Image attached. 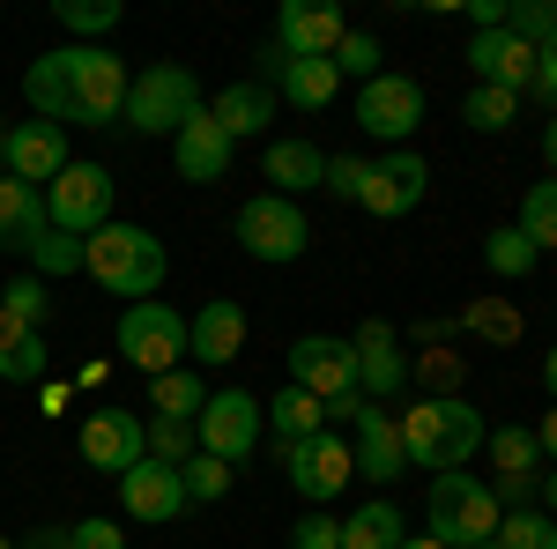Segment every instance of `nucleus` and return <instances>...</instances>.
Listing matches in <instances>:
<instances>
[{
    "mask_svg": "<svg viewBox=\"0 0 557 549\" xmlns=\"http://www.w3.org/2000/svg\"><path fill=\"white\" fill-rule=\"evenodd\" d=\"M394 431H401V461L431 467V475H461L491 438V423L475 416V401H461V394H438V401L417 394V409L394 416Z\"/></svg>",
    "mask_w": 557,
    "mask_h": 549,
    "instance_id": "f257e3e1",
    "label": "nucleus"
},
{
    "mask_svg": "<svg viewBox=\"0 0 557 549\" xmlns=\"http://www.w3.org/2000/svg\"><path fill=\"white\" fill-rule=\"evenodd\" d=\"M83 267H89V283L97 290H112V297H157V283H164V246L141 230V223H104L97 238H83Z\"/></svg>",
    "mask_w": 557,
    "mask_h": 549,
    "instance_id": "f03ea898",
    "label": "nucleus"
},
{
    "mask_svg": "<svg viewBox=\"0 0 557 549\" xmlns=\"http://www.w3.org/2000/svg\"><path fill=\"white\" fill-rule=\"evenodd\" d=\"M67 67V127H120L127 120V67L104 45H60Z\"/></svg>",
    "mask_w": 557,
    "mask_h": 549,
    "instance_id": "7ed1b4c3",
    "label": "nucleus"
},
{
    "mask_svg": "<svg viewBox=\"0 0 557 549\" xmlns=\"http://www.w3.org/2000/svg\"><path fill=\"white\" fill-rule=\"evenodd\" d=\"M498 520H506V506L491 498V483H475V475H438V483H431L424 535H438L446 549L491 542V535H498Z\"/></svg>",
    "mask_w": 557,
    "mask_h": 549,
    "instance_id": "20e7f679",
    "label": "nucleus"
},
{
    "mask_svg": "<svg viewBox=\"0 0 557 549\" xmlns=\"http://www.w3.org/2000/svg\"><path fill=\"white\" fill-rule=\"evenodd\" d=\"M201 104H209V97H201V83H194V67L157 60V67H141V75L127 83V127L134 134H178Z\"/></svg>",
    "mask_w": 557,
    "mask_h": 549,
    "instance_id": "39448f33",
    "label": "nucleus"
},
{
    "mask_svg": "<svg viewBox=\"0 0 557 549\" xmlns=\"http://www.w3.org/2000/svg\"><path fill=\"white\" fill-rule=\"evenodd\" d=\"M238 246L260 260V267H290V260L312 246V223H305L298 201H283V194H253L246 209H238Z\"/></svg>",
    "mask_w": 557,
    "mask_h": 549,
    "instance_id": "423d86ee",
    "label": "nucleus"
},
{
    "mask_svg": "<svg viewBox=\"0 0 557 549\" xmlns=\"http://www.w3.org/2000/svg\"><path fill=\"white\" fill-rule=\"evenodd\" d=\"M120 357H127L134 372H149V379L178 372V357H186V320H178L164 297L127 304V312H120Z\"/></svg>",
    "mask_w": 557,
    "mask_h": 549,
    "instance_id": "0eeeda50",
    "label": "nucleus"
},
{
    "mask_svg": "<svg viewBox=\"0 0 557 549\" xmlns=\"http://www.w3.org/2000/svg\"><path fill=\"white\" fill-rule=\"evenodd\" d=\"M45 223L67 238H97L112 223V171L104 164H67L45 186Z\"/></svg>",
    "mask_w": 557,
    "mask_h": 549,
    "instance_id": "6e6552de",
    "label": "nucleus"
},
{
    "mask_svg": "<svg viewBox=\"0 0 557 549\" xmlns=\"http://www.w3.org/2000/svg\"><path fill=\"white\" fill-rule=\"evenodd\" d=\"M260 431H268V409H260L246 386H223V394H209V409L194 416V446L238 467L260 446Z\"/></svg>",
    "mask_w": 557,
    "mask_h": 549,
    "instance_id": "1a4fd4ad",
    "label": "nucleus"
},
{
    "mask_svg": "<svg viewBox=\"0 0 557 549\" xmlns=\"http://www.w3.org/2000/svg\"><path fill=\"white\" fill-rule=\"evenodd\" d=\"M283 475H290V490H298L305 506H327V498L349 490L357 453H349V438H335V431H312L298 446H283Z\"/></svg>",
    "mask_w": 557,
    "mask_h": 549,
    "instance_id": "9d476101",
    "label": "nucleus"
},
{
    "mask_svg": "<svg viewBox=\"0 0 557 549\" xmlns=\"http://www.w3.org/2000/svg\"><path fill=\"white\" fill-rule=\"evenodd\" d=\"M357 127L372 134V141H409V134L424 127V83L380 67L372 83L357 89Z\"/></svg>",
    "mask_w": 557,
    "mask_h": 549,
    "instance_id": "9b49d317",
    "label": "nucleus"
},
{
    "mask_svg": "<svg viewBox=\"0 0 557 549\" xmlns=\"http://www.w3.org/2000/svg\"><path fill=\"white\" fill-rule=\"evenodd\" d=\"M290 386L312 394L320 409L343 401V394H357V349H349L343 335H298L290 341Z\"/></svg>",
    "mask_w": 557,
    "mask_h": 549,
    "instance_id": "f8f14e48",
    "label": "nucleus"
},
{
    "mask_svg": "<svg viewBox=\"0 0 557 549\" xmlns=\"http://www.w3.org/2000/svg\"><path fill=\"white\" fill-rule=\"evenodd\" d=\"M83 461L97 467V475H127L134 461H149V416H127V409H97V416H83Z\"/></svg>",
    "mask_w": 557,
    "mask_h": 549,
    "instance_id": "ddd939ff",
    "label": "nucleus"
},
{
    "mask_svg": "<svg viewBox=\"0 0 557 549\" xmlns=\"http://www.w3.org/2000/svg\"><path fill=\"white\" fill-rule=\"evenodd\" d=\"M260 75L275 83V104H298V112H320V104H335V89H343L335 60H290V52H283L275 38L260 45Z\"/></svg>",
    "mask_w": 557,
    "mask_h": 549,
    "instance_id": "4468645a",
    "label": "nucleus"
},
{
    "mask_svg": "<svg viewBox=\"0 0 557 549\" xmlns=\"http://www.w3.org/2000/svg\"><path fill=\"white\" fill-rule=\"evenodd\" d=\"M431 171L417 149H394V157H380V164H364V194H357V209L364 215H409L417 201H424Z\"/></svg>",
    "mask_w": 557,
    "mask_h": 549,
    "instance_id": "2eb2a0df",
    "label": "nucleus"
},
{
    "mask_svg": "<svg viewBox=\"0 0 557 549\" xmlns=\"http://www.w3.org/2000/svg\"><path fill=\"white\" fill-rule=\"evenodd\" d=\"M349 349H357V394L386 409V401H394V394L409 386V357H401L394 327H386V320H364V327L349 335Z\"/></svg>",
    "mask_w": 557,
    "mask_h": 549,
    "instance_id": "dca6fc26",
    "label": "nucleus"
},
{
    "mask_svg": "<svg viewBox=\"0 0 557 549\" xmlns=\"http://www.w3.org/2000/svg\"><path fill=\"white\" fill-rule=\"evenodd\" d=\"M343 38H349V23H343L335 0H290V8L275 15V45H283L290 60H335Z\"/></svg>",
    "mask_w": 557,
    "mask_h": 549,
    "instance_id": "f3484780",
    "label": "nucleus"
},
{
    "mask_svg": "<svg viewBox=\"0 0 557 549\" xmlns=\"http://www.w3.org/2000/svg\"><path fill=\"white\" fill-rule=\"evenodd\" d=\"M469 67H475V83L535 97V45L513 38V30H475L469 38Z\"/></svg>",
    "mask_w": 557,
    "mask_h": 549,
    "instance_id": "a211bd4d",
    "label": "nucleus"
},
{
    "mask_svg": "<svg viewBox=\"0 0 557 549\" xmlns=\"http://www.w3.org/2000/svg\"><path fill=\"white\" fill-rule=\"evenodd\" d=\"M75 164L67 157V127H52V120H23V127H8V178H23V186H52L60 171Z\"/></svg>",
    "mask_w": 557,
    "mask_h": 549,
    "instance_id": "6ab92c4d",
    "label": "nucleus"
},
{
    "mask_svg": "<svg viewBox=\"0 0 557 549\" xmlns=\"http://www.w3.org/2000/svg\"><path fill=\"white\" fill-rule=\"evenodd\" d=\"M120 506H127V520H141V527H164V520L186 512V483H178L172 461H134L127 475H120Z\"/></svg>",
    "mask_w": 557,
    "mask_h": 549,
    "instance_id": "aec40b11",
    "label": "nucleus"
},
{
    "mask_svg": "<svg viewBox=\"0 0 557 549\" xmlns=\"http://www.w3.org/2000/svg\"><path fill=\"white\" fill-rule=\"evenodd\" d=\"M238 349H246V304L209 297V304L186 320V357H194V364H238Z\"/></svg>",
    "mask_w": 557,
    "mask_h": 549,
    "instance_id": "412c9836",
    "label": "nucleus"
},
{
    "mask_svg": "<svg viewBox=\"0 0 557 549\" xmlns=\"http://www.w3.org/2000/svg\"><path fill=\"white\" fill-rule=\"evenodd\" d=\"M172 149H178V178H186V186H209V178H223V171H231V157H238V141H231V134L209 120V104H201V112H194V120L172 134Z\"/></svg>",
    "mask_w": 557,
    "mask_h": 549,
    "instance_id": "4be33fe9",
    "label": "nucleus"
},
{
    "mask_svg": "<svg viewBox=\"0 0 557 549\" xmlns=\"http://www.w3.org/2000/svg\"><path fill=\"white\" fill-rule=\"evenodd\" d=\"M260 178H268V194L298 201V194H312V186L327 178V157H320L305 134H290V141H268V157H260Z\"/></svg>",
    "mask_w": 557,
    "mask_h": 549,
    "instance_id": "5701e85b",
    "label": "nucleus"
},
{
    "mask_svg": "<svg viewBox=\"0 0 557 549\" xmlns=\"http://www.w3.org/2000/svg\"><path fill=\"white\" fill-rule=\"evenodd\" d=\"M209 120L231 134V141L268 134V120H275V89H268V83H231V89H215V97H209Z\"/></svg>",
    "mask_w": 557,
    "mask_h": 549,
    "instance_id": "b1692460",
    "label": "nucleus"
},
{
    "mask_svg": "<svg viewBox=\"0 0 557 549\" xmlns=\"http://www.w3.org/2000/svg\"><path fill=\"white\" fill-rule=\"evenodd\" d=\"M45 238V194L23 178H0V253H30Z\"/></svg>",
    "mask_w": 557,
    "mask_h": 549,
    "instance_id": "393cba45",
    "label": "nucleus"
},
{
    "mask_svg": "<svg viewBox=\"0 0 557 549\" xmlns=\"http://www.w3.org/2000/svg\"><path fill=\"white\" fill-rule=\"evenodd\" d=\"M45 357H52V349H45L38 327H23V320L0 312V379H8V386H38L45 379Z\"/></svg>",
    "mask_w": 557,
    "mask_h": 549,
    "instance_id": "a878e982",
    "label": "nucleus"
},
{
    "mask_svg": "<svg viewBox=\"0 0 557 549\" xmlns=\"http://www.w3.org/2000/svg\"><path fill=\"white\" fill-rule=\"evenodd\" d=\"M401 535H409V520H401L394 498H372V506H357L343 520V549H394Z\"/></svg>",
    "mask_w": 557,
    "mask_h": 549,
    "instance_id": "bb28decb",
    "label": "nucleus"
},
{
    "mask_svg": "<svg viewBox=\"0 0 557 549\" xmlns=\"http://www.w3.org/2000/svg\"><path fill=\"white\" fill-rule=\"evenodd\" d=\"M23 97H30L38 120L67 127V67H60V52H38V60L23 67Z\"/></svg>",
    "mask_w": 557,
    "mask_h": 549,
    "instance_id": "cd10ccee",
    "label": "nucleus"
},
{
    "mask_svg": "<svg viewBox=\"0 0 557 549\" xmlns=\"http://www.w3.org/2000/svg\"><path fill=\"white\" fill-rule=\"evenodd\" d=\"M268 409V431L283 438V446H298V438H312V431H327V409L312 401V394H298V386H283L275 401H260Z\"/></svg>",
    "mask_w": 557,
    "mask_h": 549,
    "instance_id": "c85d7f7f",
    "label": "nucleus"
},
{
    "mask_svg": "<svg viewBox=\"0 0 557 549\" xmlns=\"http://www.w3.org/2000/svg\"><path fill=\"white\" fill-rule=\"evenodd\" d=\"M513 230L535 246V253H550V246H557V178H535V186L520 194V223H513Z\"/></svg>",
    "mask_w": 557,
    "mask_h": 549,
    "instance_id": "c756f323",
    "label": "nucleus"
},
{
    "mask_svg": "<svg viewBox=\"0 0 557 549\" xmlns=\"http://www.w3.org/2000/svg\"><path fill=\"white\" fill-rule=\"evenodd\" d=\"M483 453H491L498 475H535V461H543V446H535V431H528V423H498V431L483 438Z\"/></svg>",
    "mask_w": 557,
    "mask_h": 549,
    "instance_id": "7c9ffc66",
    "label": "nucleus"
},
{
    "mask_svg": "<svg viewBox=\"0 0 557 549\" xmlns=\"http://www.w3.org/2000/svg\"><path fill=\"white\" fill-rule=\"evenodd\" d=\"M535 246H528V238H520L513 223H498V230H491V238H483V267H491V275H498V283H520V275H535Z\"/></svg>",
    "mask_w": 557,
    "mask_h": 549,
    "instance_id": "2f4dec72",
    "label": "nucleus"
},
{
    "mask_svg": "<svg viewBox=\"0 0 557 549\" xmlns=\"http://www.w3.org/2000/svg\"><path fill=\"white\" fill-rule=\"evenodd\" d=\"M461 120H469L475 134H506L520 120V97L513 89H491V83H469V97H461Z\"/></svg>",
    "mask_w": 557,
    "mask_h": 549,
    "instance_id": "473e14b6",
    "label": "nucleus"
},
{
    "mask_svg": "<svg viewBox=\"0 0 557 549\" xmlns=\"http://www.w3.org/2000/svg\"><path fill=\"white\" fill-rule=\"evenodd\" d=\"M149 401H157V416L194 423L201 409H209V386L194 379V372H164V379H149Z\"/></svg>",
    "mask_w": 557,
    "mask_h": 549,
    "instance_id": "72a5a7b5",
    "label": "nucleus"
},
{
    "mask_svg": "<svg viewBox=\"0 0 557 549\" xmlns=\"http://www.w3.org/2000/svg\"><path fill=\"white\" fill-rule=\"evenodd\" d=\"M231 475H238L231 461H215V453H194V461L178 467V483H186V506H223V498H231Z\"/></svg>",
    "mask_w": 557,
    "mask_h": 549,
    "instance_id": "f704fd0d",
    "label": "nucleus"
},
{
    "mask_svg": "<svg viewBox=\"0 0 557 549\" xmlns=\"http://www.w3.org/2000/svg\"><path fill=\"white\" fill-rule=\"evenodd\" d=\"M491 542H498V549H557V520H550V512H535V506H528V512H506Z\"/></svg>",
    "mask_w": 557,
    "mask_h": 549,
    "instance_id": "c9c22d12",
    "label": "nucleus"
},
{
    "mask_svg": "<svg viewBox=\"0 0 557 549\" xmlns=\"http://www.w3.org/2000/svg\"><path fill=\"white\" fill-rule=\"evenodd\" d=\"M30 267H38V283L75 275V267H83V238H67V230H52V223H45V238L30 246Z\"/></svg>",
    "mask_w": 557,
    "mask_h": 549,
    "instance_id": "e433bc0d",
    "label": "nucleus"
},
{
    "mask_svg": "<svg viewBox=\"0 0 557 549\" xmlns=\"http://www.w3.org/2000/svg\"><path fill=\"white\" fill-rule=\"evenodd\" d=\"M194 453H201V446H194V423H178V416H149V461L186 467Z\"/></svg>",
    "mask_w": 557,
    "mask_h": 549,
    "instance_id": "4c0bfd02",
    "label": "nucleus"
},
{
    "mask_svg": "<svg viewBox=\"0 0 557 549\" xmlns=\"http://www.w3.org/2000/svg\"><path fill=\"white\" fill-rule=\"evenodd\" d=\"M506 30L528 45H550L557 38V0H506Z\"/></svg>",
    "mask_w": 557,
    "mask_h": 549,
    "instance_id": "58836bf2",
    "label": "nucleus"
},
{
    "mask_svg": "<svg viewBox=\"0 0 557 549\" xmlns=\"http://www.w3.org/2000/svg\"><path fill=\"white\" fill-rule=\"evenodd\" d=\"M0 312H8V320H23V327H38L45 312H52V297H45L38 275H15V283L0 290Z\"/></svg>",
    "mask_w": 557,
    "mask_h": 549,
    "instance_id": "ea45409f",
    "label": "nucleus"
},
{
    "mask_svg": "<svg viewBox=\"0 0 557 549\" xmlns=\"http://www.w3.org/2000/svg\"><path fill=\"white\" fill-rule=\"evenodd\" d=\"M112 23H120V0H60V30H75V38H97Z\"/></svg>",
    "mask_w": 557,
    "mask_h": 549,
    "instance_id": "a19ab883",
    "label": "nucleus"
},
{
    "mask_svg": "<svg viewBox=\"0 0 557 549\" xmlns=\"http://www.w3.org/2000/svg\"><path fill=\"white\" fill-rule=\"evenodd\" d=\"M335 75H357V83H372V75H380V38H372V30H349V38L335 45Z\"/></svg>",
    "mask_w": 557,
    "mask_h": 549,
    "instance_id": "79ce46f5",
    "label": "nucleus"
},
{
    "mask_svg": "<svg viewBox=\"0 0 557 549\" xmlns=\"http://www.w3.org/2000/svg\"><path fill=\"white\" fill-rule=\"evenodd\" d=\"M409 379L424 386V401H438V394H454V386H461V357L431 349V357H417V364H409Z\"/></svg>",
    "mask_w": 557,
    "mask_h": 549,
    "instance_id": "37998d69",
    "label": "nucleus"
},
{
    "mask_svg": "<svg viewBox=\"0 0 557 549\" xmlns=\"http://www.w3.org/2000/svg\"><path fill=\"white\" fill-rule=\"evenodd\" d=\"M290 549H343V520H327V512H305L298 527H290Z\"/></svg>",
    "mask_w": 557,
    "mask_h": 549,
    "instance_id": "c03bdc74",
    "label": "nucleus"
},
{
    "mask_svg": "<svg viewBox=\"0 0 557 549\" xmlns=\"http://www.w3.org/2000/svg\"><path fill=\"white\" fill-rule=\"evenodd\" d=\"M335 201H357L364 194V157H327V178H320Z\"/></svg>",
    "mask_w": 557,
    "mask_h": 549,
    "instance_id": "a18cd8bd",
    "label": "nucleus"
},
{
    "mask_svg": "<svg viewBox=\"0 0 557 549\" xmlns=\"http://www.w3.org/2000/svg\"><path fill=\"white\" fill-rule=\"evenodd\" d=\"M67 549H127V535H120V520H75Z\"/></svg>",
    "mask_w": 557,
    "mask_h": 549,
    "instance_id": "49530a36",
    "label": "nucleus"
},
{
    "mask_svg": "<svg viewBox=\"0 0 557 549\" xmlns=\"http://www.w3.org/2000/svg\"><path fill=\"white\" fill-rule=\"evenodd\" d=\"M469 327H475L483 341H513V335H520V320L506 312V304H469Z\"/></svg>",
    "mask_w": 557,
    "mask_h": 549,
    "instance_id": "de8ad7c7",
    "label": "nucleus"
},
{
    "mask_svg": "<svg viewBox=\"0 0 557 549\" xmlns=\"http://www.w3.org/2000/svg\"><path fill=\"white\" fill-rule=\"evenodd\" d=\"M38 401H45V416H67V401H75V386H67V379H60V386L45 379V386H38Z\"/></svg>",
    "mask_w": 557,
    "mask_h": 549,
    "instance_id": "09e8293b",
    "label": "nucleus"
},
{
    "mask_svg": "<svg viewBox=\"0 0 557 549\" xmlns=\"http://www.w3.org/2000/svg\"><path fill=\"white\" fill-rule=\"evenodd\" d=\"M15 549H67V527H30Z\"/></svg>",
    "mask_w": 557,
    "mask_h": 549,
    "instance_id": "8fccbe9b",
    "label": "nucleus"
},
{
    "mask_svg": "<svg viewBox=\"0 0 557 549\" xmlns=\"http://www.w3.org/2000/svg\"><path fill=\"white\" fill-rule=\"evenodd\" d=\"M535 446H543V461H557V401H550V416L535 423Z\"/></svg>",
    "mask_w": 557,
    "mask_h": 549,
    "instance_id": "3c124183",
    "label": "nucleus"
},
{
    "mask_svg": "<svg viewBox=\"0 0 557 549\" xmlns=\"http://www.w3.org/2000/svg\"><path fill=\"white\" fill-rule=\"evenodd\" d=\"M394 549H446V542H438V535H401Z\"/></svg>",
    "mask_w": 557,
    "mask_h": 549,
    "instance_id": "603ef678",
    "label": "nucleus"
},
{
    "mask_svg": "<svg viewBox=\"0 0 557 549\" xmlns=\"http://www.w3.org/2000/svg\"><path fill=\"white\" fill-rule=\"evenodd\" d=\"M543 164H550V178H557V120H550V134H543Z\"/></svg>",
    "mask_w": 557,
    "mask_h": 549,
    "instance_id": "864d4df0",
    "label": "nucleus"
},
{
    "mask_svg": "<svg viewBox=\"0 0 557 549\" xmlns=\"http://www.w3.org/2000/svg\"><path fill=\"white\" fill-rule=\"evenodd\" d=\"M543 386H550V401H557V341H550V357H543Z\"/></svg>",
    "mask_w": 557,
    "mask_h": 549,
    "instance_id": "5fc2aeb1",
    "label": "nucleus"
},
{
    "mask_svg": "<svg viewBox=\"0 0 557 549\" xmlns=\"http://www.w3.org/2000/svg\"><path fill=\"white\" fill-rule=\"evenodd\" d=\"M543 512L557 520V475H543Z\"/></svg>",
    "mask_w": 557,
    "mask_h": 549,
    "instance_id": "6e6d98bb",
    "label": "nucleus"
},
{
    "mask_svg": "<svg viewBox=\"0 0 557 549\" xmlns=\"http://www.w3.org/2000/svg\"><path fill=\"white\" fill-rule=\"evenodd\" d=\"M0 164H8V127H0Z\"/></svg>",
    "mask_w": 557,
    "mask_h": 549,
    "instance_id": "4d7b16f0",
    "label": "nucleus"
},
{
    "mask_svg": "<svg viewBox=\"0 0 557 549\" xmlns=\"http://www.w3.org/2000/svg\"><path fill=\"white\" fill-rule=\"evenodd\" d=\"M0 549H15V535H0Z\"/></svg>",
    "mask_w": 557,
    "mask_h": 549,
    "instance_id": "13d9d810",
    "label": "nucleus"
},
{
    "mask_svg": "<svg viewBox=\"0 0 557 549\" xmlns=\"http://www.w3.org/2000/svg\"><path fill=\"white\" fill-rule=\"evenodd\" d=\"M535 52H543V45H535ZM550 52H557V38H550Z\"/></svg>",
    "mask_w": 557,
    "mask_h": 549,
    "instance_id": "bf43d9fd",
    "label": "nucleus"
},
{
    "mask_svg": "<svg viewBox=\"0 0 557 549\" xmlns=\"http://www.w3.org/2000/svg\"><path fill=\"white\" fill-rule=\"evenodd\" d=\"M475 549H498V542H475Z\"/></svg>",
    "mask_w": 557,
    "mask_h": 549,
    "instance_id": "052dcab7",
    "label": "nucleus"
}]
</instances>
